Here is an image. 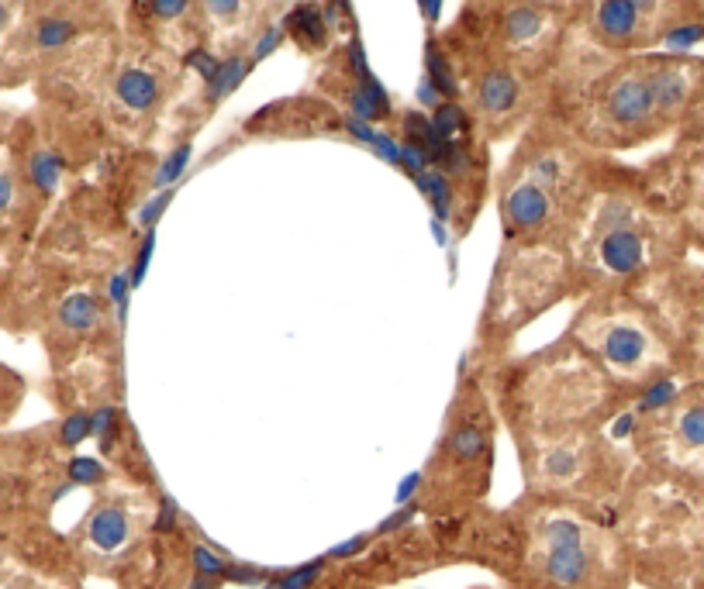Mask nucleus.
Returning <instances> with one entry per match:
<instances>
[{"label":"nucleus","instance_id":"nucleus-1","mask_svg":"<svg viewBox=\"0 0 704 589\" xmlns=\"http://www.w3.org/2000/svg\"><path fill=\"white\" fill-rule=\"evenodd\" d=\"M473 369L484 376L497 420L511 434L518 455L605 438L635 400L563 331L549 345L511 352Z\"/></svg>","mask_w":704,"mask_h":589},{"label":"nucleus","instance_id":"nucleus-2","mask_svg":"<svg viewBox=\"0 0 704 589\" xmlns=\"http://www.w3.org/2000/svg\"><path fill=\"white\" fill-rule=\"evenodd\" d=\"M673 235L688 238L673 204L650 170H632L611 156L605 180L570 245V262L587 293L635 290L677 259Z\"/></svg>","mask_w":704,"mask_h":589},{"label":"nucleus","instance_id":"nucleus-3","mask_svg":"<svg viewBox=\"0 0 704 589\" xmlns=\"http://www.w3.org/2000/svg\"><path fill=\"white\" fill-rule=\"evenodd\" d=\"M497 431H501V420H497L484 376L463 355L460 380L449 396L439 438H435L425 469H418L422 490L414 503H418L422 517L460 520L481 511L494 482Z\"/></svg>","mask_w":704,"mask_h":589},{"label":"nucleus","instance_id":"nucleus-4","mask_svg":"<svg viewBox=\"0 0 704 589\" xmlns=\"http://www.w3.org/2000/svg\"><path fill=\"white\" fill-rule=\"evenodd\" d=\"M563 334L632 396L670 376L680 380L667 321L642 286L587 293L576 300Z\"/></svg>","mask_w":704,"mask_h":589},{"label":"nucleus","instance_id":"nucleus-5","mask_svg":"<svg viewBox=\"0 0 704 589\" xmlns=\"http://www.w3.org/2000/svg\"><path fill=\"white\" fill-rule=\"evenodd\" d=\"M576 300H584V286H580L567 251L501 242L466 359L473 366H490L505 359V355L514 352L518 334L525 328L546 318L559 304Z\"/></svg>","mask_w":704,"mask_h":589},{"label":"nucleus","instance_id":"nucleus-6","mask_svg":"<svg viewBox=\"0 0 704 589\" xmlns=\"http://www.w3.org/2000/svg\"><path fill=\"white\" fill-rule=\"evenodd\" d=\"M191 73L180 56L149 46L121 28L108 59L97 100L104 132L121 149H153L162 124L173 121L183 103Z\"/></svg>","mask_w":704,"mask_h":589},{"label":"nucleus","instance_id":"nucleus-7","mask_svg":"<svg viewBox=\"0 0 704 589\" xmlns=\"http://www.w3.org/2000/svg\"><path fill=\"white\" fill-rule=\"evenodd\" d=\"M449 56L456 62V70H460L463 108L476 121V128H481L487 145L518 138L543 114L549 76H538L511 59L476 52V49H449Z\"/></svg>","mask_w":704,"mask_h":589},{"label":"nucleus","instance_id":"nucleus-8","mask_svg":"<svg viewBox=\"0 0 704 589\" xmlns=\"http://www.w3.org/2000/svg\"><path fill=\"white\" fill-rule=\"evenodd\" d=\"M239 135L248 142H307V138H342L356 142L363 149H373L380 128L342 114L336 103L325 100L315 90H304L294 97H280L274 103H263L259 111L248 114L239 124Z\"/></svg>","mask_w":704,"mask_h":589},{"label":"nucleus","instance_id":"nucleus-9","mask_svg":"<svg viewBox=\"0 0 704 589\" xmlns=\"http://www.w3.org/2000/svg\"><path fill=\"white\" fill-rule=\"evenodd\" d=\"M311 90L331 100L342 114L366 121V124H393L398 121V108H393L390 90L373 73L366 46L360 38V28L339 38V46L331 49L325 59H318V70L311 76Z\"/></svg>","mask_w":704,"mask_h":589},{"label":"nucleus","instance_id":"nucleus-10","mask_svg":"<svg viewBox=\"0 0 704 589\" xmlns=\"http://www.w3.org/2000/svg\"><path fill=\"white\" fill-rule=\"evenodd\" d=\"M121 28L180 59L207 46L197 0H121Z\"/></svg>","mask_w":704,"mask_h":589},{"label":"nucleus","instance_id":"nucleus-11","mask_svg":"<svg viewBox=\"0 0 704 589\" xmlns=\"http://www.w3.org/2000/svg\"><path fill=\"white\" fill-rule=\"evenodd\" d=\"M656 114L663 124L680 128L683 121L704 103V59L701 56H677V52H642Z\"/></svg>","mask_w":704,"mask_h":589},{"label":"nucleus","instance_id":"nucleus-12","mask_svg":"<svg viewBox=\"0 0 704 589\" xmlns=\"http://www.w3.org/2000/svg\"><path fill=\"white\" fill-rule=\"evenodd\" d=\"M573 25L608 56L653 52V32L632 8V0H584L573 14Z\"/></svg>","mask_w":704,"mask_h":589},{"label":"nucleus","instance_id":"nucleus-13","mask_svg":"<svg viewBox=\"0 0 704 589\" xmlns=\"http://www.w3.org/2000/svg\"><path fill=\"white\" fill-rule=\"evenodd\" d=\"M197 14L204 41L218 56L248 49L266 25H274V21H263V14L253 8V0H197Z\"/></svg>","mask_w":704,"mask_h":589},{"label":"nucleus","instance_id":"nucleus-14","mask_svg":"<svg viewBox=\"0 0 704 589\" xmlns=\"http://www.w3.org/2000/svg\"><path fill=\"white\" fill-rule=\"evenodd\" d=\"M280 28L290 46L307 59H325L342 38L339 21L331 17L325 0H294L280 14Z\"/></svg>","mask_w":704,"mask_h":589},{"label":"nucleus","instance_id":"nucleus-15","mask_svg":"<svg viewBox=\"0 0 704 589\" xmlns=\"http://www.w3.org/2000/svg\"><path fill=\"white\" fill-rule=\"evenodd\" d=\"M49 431H52V445L62 455H73V452H80L83 441H94V414L90 410H66V414L56 417V425Z\"/></svg>","mask_w":704,"mask_h":589},{"label":"nucleus","instance_id":"nucleus-16","mask_svg":"<svg viewBox=\"0 0 704 589\" xmlns=\"http://www.w3.org/2000/svg\"><path fill=\"white\" fill-rule=\"evenodd\" d=\"M62 473H66L73 490H100V487H108V482L114 479L108 462L94 458V455H80V452L66 455V462H62Z\"/></svg>","mask_w":704,"mask_h":589},{"label":"nucleus","instance_id":"nucleus-17","mask_svg":"<svg viewBox=\"0 0 704 589\" xmlns=\"http://www.w3.org/2000/svg\"><path fill=\"white\" fill-rule=\"evenodd\" d=\"M28 194H32V191H28L25 176L14 173V170H8V165H0V221L14 218L17 207L25 204Z\"/></svg>","mask_w":704,"mask_h":589},{"label":"nucleus","instance_id":"nucleus-18","mask_svg":"<svg viewBox=\"0 0 704 589\" xmlns=\"http://www.w3.org/2000/svg\"><path fill=\"white\" fill-rule=\"evenodd\" d=\"M156 242H159V228H149L138 235V245L132 251V262H129V283L132 290H138L149 277V266H153V256H156Z\"/></svg>","mask_w":704,"mask_h":589},{"label":"nucleus","instance_id":"nucleus-19","mask_svg":"<svg viewBox=\"0 0 704 589\" xmlns=\"http://www.w3.org/2000/svg\"><path fill=\"white\" fill-rule=\"evenodd\" d=\"M287 41V35H283V28H280V21H274V25H266L256 38H253V46H248V56H253V62L259 66L263 59H269L274 56L280 46Z\"/></svg>","mask_w":704,"mask_h":589},{"label":"nucleus","instance_id":"nucleus-20","mask_svg":"<svg viewBox=\"0 0 704 589\" xmlns=\"http://www.w3.org/2000/svg\"><path fill=\"white\" fill-rule=\"evenodd\" d=\"M442 4L446 0H418V11L428 32H439V21H442Z\"/></svg>","mask_w":704,"mask_h":589},{"label":"nucleus","instance_id":"nucleus-21","mask_svg":"<svg viewBox=\"0 0 704 589\" xmlns=\"http://www.w3.org/2000/svg\"><path fill=\"white\" fill-rule=\"evenodd\" d=\"M21 17V0H0V35H8Z\"/></svg>","mask_w":704,"mask_h":589},{"label":"nucleus","instance_id":"nucleus-22","mask_svg":"<svg viewBox=\"0 0 704 589\" xmlns=\"http://www.w3.org/2000/svg\"><path fill=\"white\" fill-rule=\"evenodd\" d=\"M294 4V0H253V8L263 14V21H280V14Z\"/></svg>","mask_w":704,"mask_h":589},{"label":"nucleus","instance_id":"nucleus-23","mask_svg":"<svg viewBox=\"0 0 704 589\" xmlns=\"http://www.w3.org/2000/svg\"><path fill=\"white\" fill-rule=\"evenodd\" d=\"M0 589H38V586L28 582L25 576H4V579H0Z\"/></svg>","mask_w":704,"mask_h":589},{"label":"nucleus","instance_id":"nucleus-24","mask_svg":"<svg viewBox=\"0 0 704 589\" xmlns=\"http://www.w3.org/2000/svg\"><path fill=\"white\" fill-rule=\"evenodd\" d=\"M4 500H8V479L0 473V507H4Z\"/></svg>","mask_w":704,"mask_h":589},{"label":"nucleus","instance_id":"nucleus-25","mask_svg":"<svg viewBox=\"0 0 704 589\" xmlns=\"http://www.w3.org/2000/svg\"><path fill=\"white\" fill-rule=\"evenodd\" d=\"M511 589H563V586H532V582H518Z\"/></svg>","mask_w":704,"mask_h":589}]
</instances>
